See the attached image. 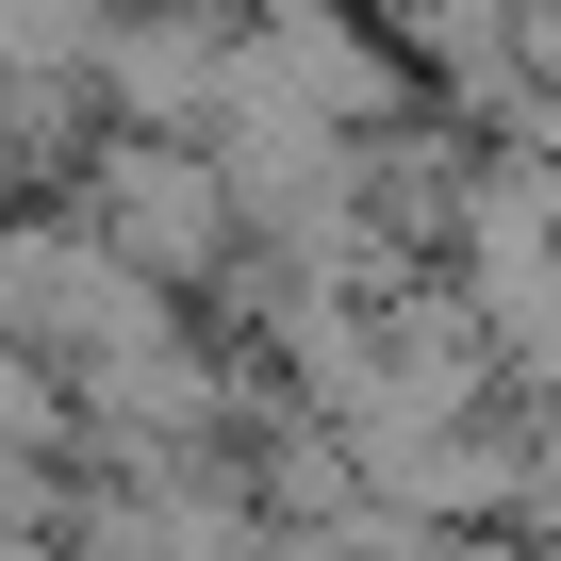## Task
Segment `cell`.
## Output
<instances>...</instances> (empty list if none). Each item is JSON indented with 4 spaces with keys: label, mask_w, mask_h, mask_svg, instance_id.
Masks as SVG:
<instances>
[{
    "label": "cell",
    "mask_w": 561,
    "mask_h": 561,
    "mask_svg": "<svg viewBox=\"0 0 561 561\" xmlns=\"http://www.w3.org/2000/svg\"><path fill=\"white\" fill-rule=\"evenodd\" d=\"M67 215H83V231L149 280L165 314H215V298H231V264H248V215H231L215 149H182V133H83Z\"/></svg>",
    "instance_id": "1"
},
{
    "label": "cell",
    "mask_w": 561,
    "mask_h": 561,
    "mask_svg": "<svg viewBox=\"0 0 561 561\" xmlns=\"http://www.w3.org/2000/svg\"><path fill=\"white\" fill-rule=\"evenodd\" d=\"M165 331V298H149V280L67 215V198H18V215H0V347H34L67 397L100 380V364H133Z\"/></svg>",
    "instance_id": "2"
},
{
    "label": "cell",
    "mask_w": 561,
    "mask_h": 561,
    "mask_svg": "<svg viewBox=\"0 0 561 561\" xmlns=\"http://www.w3.org/2000/svg\"><path fill=\"white\" fill-rule=\"evenodd\" d=\"M100 18H116V0H0V83H67V100H83Z\"/></svg>",
    "instance_id": "3"
}]
</instances>
